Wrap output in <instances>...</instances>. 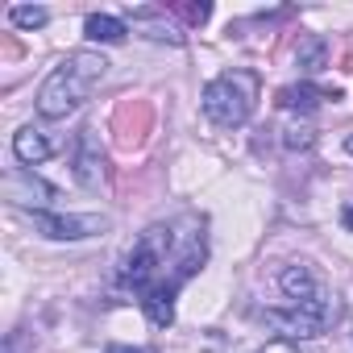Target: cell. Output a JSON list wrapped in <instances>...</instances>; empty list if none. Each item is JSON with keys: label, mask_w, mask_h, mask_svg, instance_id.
Listing matches in <instances>:
<instances>
[{"label": "cell", "mask_w": 353, "mask_h": 353, "mask_svg": "<svg viewBox=\"0 0 353 353\" xmlns=\"http://www.w3.org/2000/svg\"><path fill=\"white\" fill-rule=\"evenodd\" d=\"M108 75V59L92 54V50H75L67 54L42 83L38 92V112L46 121H59L67 112H75L83 100H92V92L100 88V79Z\"/></svg>", "instance_id": "6da1fadb"}, {"label": "cell", "mask_w": 353, "mask_h": 353, "mask_svg": "<svg viewBox=\"0 0 353 353\" xmlns=\"http://www.w3.org/2000/svg\"><path fill=\"white\" fill-rule=\"evenodd\" d=\"M258 96H262V79H258V71H250V67H233V71L216 75V79L204 88V112H208L212 125H221V129H237V125L250 121Z\"/></svg>", "instance_id": "7a4b0ae2"}, {"label": "cell", "mask_w": 353, "mask_h": 353, "mask_svg": "<svg viewBox=\"0 0 353 353\" xmlns=\"http://www.w3.org/2000/svg\"><path fill=\"white\" fill-rule=\"evenodd\" d=\"M266 320L287 332V336H320L332 320H336V303L332 299H307V303H295L291 312H266Z\"/></svg>", "instance_id": "3957f363"}, {"label": "cell", "mask_w": 353, "mask_h": 353, "mask_svg": "<svg viewBox=\"0 0 353 353\" xmlns=\"http://www.w3.org/2000/svg\"><path fill=\"white\" fill-rule=\"evenodd\" d=\"M166 233L162 229H150L137 245H133V254H129V262H125V283L129 287H137V291H150L154 287V279H158V270L166 266Z\"/></svg>", "instance_id": "277c9868"}, {"label": "cell", "mask_w": 353, "mask_h": 353, "mask_svg": "<svg viewBox=\"0 0 353 353\" xmlns=\"http://www.w3.org/2000/svg\"><path fill=\"white\" fill-rule=\"evenodd\" d=\"M34 229L54 241H83L108 229L104 216H63V212H34Z\"/></svg>", "instance_id": "5b68a950"}, {"label": "cell", "mask_w": 353, "mask_h": 353, "mask_svg": "<svg viewBox=\"0 0 353 353\" xmlns=\"http://www.w3.org/2000/svg\"><path fill=\"white\" fill-rule=\"evenodd\" d=\"M92 133L96 129L79 133V154H75V179L83 188H100V179H104V154H100V145H96Z\"/></svg>", "instance_id": "8992f818"}, {"label": "cell", "mask_w": 353, "mask_h": 353, "mask_svg": "<svg viewBox=\"0 0 353 353\" xmlns=\"http://www.w3.org/2000/svg\"><path fill=\"white\" fill-rule=\"evenodd\" d=\"M174 291H179V283H166V279H158L150 291H145V316L158 324V328H166L170 320H174Z\"/></svg>", "instance_id": "52a82bcc"}, {"label": "cell", "mask_w": 353, "mask_h": 353, "mask_svg": "<svg viewBox=\"0 0 353 353\" xmlns=\"http://www.w3.org/2000/svg\"><path fill=\"white\" fill-rule=\"evenodd\" d=\"M320 100H341V92H336V88H332V92H320V88H312V83H291V88L279 92V104H283L287 112H312Z\"/></svg>", "instance_id": "ba28073f"}, {"label": "cell", "mask_w": 353, "mask_h": 353, "mask_svg": "<svg viewBox=\"0 0 353 353\" xmlns=\"http://www.w3.org/2000/svg\"><path fill=\"white\" fill-rule=\"evenodd\" d=\"M13 154L21 158V162H46L50 154H54V145L46 141V133L42 129H17V137H13Z\"/></svg>", "instance_id": "9c48e42d"}, {"label": "cell", "mask_w": 353, "mask_h": 353, "mask_svg": "<svg viewBox=\"0 0 353 353\" xmlns=\"http://www.w3.org/2000/svg\"><path fill=\"white\" fill-rule=\"evenodd\" d=\"M283 291L295 299V303H307V299H320V283L307 266H287L283 270Z\"/></svg>", "instance_id": "30bf717a"}, {"label": "cell", "mask_w": 353, "mask_h": 353, "mask_svg": "<svg viewBox=\"0 0 353 353\" xmlns=\"http://www.w3.org/2000/svg\"><path fill=\"white\" fill-rule=\"evenodd\" d=\"M83 34L92 38V42H108V46H117V42H125V21H117V17H108V13H92L88 21H83Z\"/></svg>", "instance_id": "8fae6325"}, {"label": "cell", "mask_w": 353, "mask_h": 353, "mask_svg": "<svg viewBox=\"0 0 353 353\" xmlns=\"http://www.w3.org/2000/svg\"><path fill=\"white\" fill-rule=\"evenodd\" d=\"M5 192H9V200H21V196H38V204L54 200V188H46V183L30 179V174H13V179L5 183Z\"/></svg>", "instance_id": "7c38bea8"}, {"label": "cell", "mask_w": 353, "mask_h": 353, "mask_svg": "<svg viewBox=\"0 0 353 353\" xmlns=\"http://www.w3.org/2000/svg\"><path fill=\"white\" fill-rule=\"evenodd\" d=\"M295 63L303 67V71H320L324 63H328V46H324V38H303L299 42V50H295Z\"/></svg>", "instance_id": "4fadbf2b"}, {"label": "cell", "mask_w": 353, "mask_h": 353, "mask_svg": "<svg viewBox=\"0 0 353 353\" xmlns=\"http://www.w3.org/2000/svg\"><path fill=\"white\" fill-rule=\"evenodd\" d=\"M46 17H50L46 9H30V5H17V9L9 13V21H13V26H21V30H42V26H46Z\"/></svg>", "instance_id": "5bb4252c"}, {"label": "cell", "mask_w": 353, "mask_h": 353, "mask_svg": "<svg viewBox=\"0 0 353 353\" xmlns=\"http://www.w3.org/2000/svg\"><path fill=\"white\" fill-rule=\"evenodd\" d=\"M179 13H183L192 26H204V21L212 17V5H188V9H179Z\"/></svg>", "instance_id": "9a60e30c"}, {"label": "cell", "mask_w": 353, "mask_h": 353, "mask_svg": "<svg viewBox=\"0 0 353 353\" xmlns=\"http://www.w3.org/2000/svg\"><path fill=\"white\" fill-rule=\"evenodd\" d=\"M262 353H299V349H295L291 341H270V345H266Z\"/></svg>", "instance_id": "2e32d148"}, {"label": "cell", "mask_w": 353, "mask_h": 353, "mask_svg": "<svg viewBox=\"0 0 353 353\" xmlns=\"http://www.w3.org/2000/svg\"><path fill=\"white\" fill-rule=\"evenodd\" d=\"M108 353H150V349H133V345H108Z\"/></svg>", "instance_id": "e0dca14e"}, {"label": "cell", "mask_w": 353, "mask_h": 353, "mask_svg": "<svg viewBox=\"0 0 353 353\" xmlns=\"http://www.w3.org/2000/svg\"><path fill=\"white\" fill-rule=\"evenodd\" d=\"M341 221H345V229H353V204H349V208L341 212Z\"/></svg>", "instance_id": "ac0fdd59"}, {"label": "cell", "mask_w": 353, "mask_h": 353, "mask_svg": "<svg viewBox=\"0 0 353 353\" xmlns=\"http://www.w3.org/2000/svg\"><path fill=\"white\" fill-rule=\"evenodd\" d=\"M345 145H349V154H353V137H349V141H345Z\"/></svg>", "instance_id": "d6986e66"}]
</instances>
